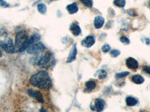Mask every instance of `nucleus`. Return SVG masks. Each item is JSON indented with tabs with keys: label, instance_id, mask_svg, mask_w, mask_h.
I'll use <instances>...</instances> for the list:
<instances>
[{
	"label": "nucleus",
	"instance_id": "nucleus-1",
	"mask_svg": "<svg viewBox=\"0 0 150 112\" xmlns=\"http://www.w3.org/2000/svg\"><path fill=\"white\" fill-rule=\"evenodd\" d=\"M32 85L43 90H50L53 87L51 78L46 71H40L32 76L29 79Z\"/></svg>",
	"mask_w": 150,
	"mask_h": 112
},
{
	"label": "nucleus",
	"instance_id": "nucleus-2",
	"mask_svg": "<svg viewBox=\"0 0 150 112\" xmlns=\"http://www.w3.org/2000/svg\"><path fill=\"white\" fill-rule=\"evenodd\" d=\"M35 64L41 66V67H49V66H52L55 65L56 61H55L53 56L51 54L45 53V55H41L37 60V61L35 62Z\"/></svg>",
	"mask_w": 150,
	"mask_h": 112
},
{
	"label": "nucleus",
	"instance_id": "nucleus-3",
	"mask_svg": "<svg viewBox=\"0 0 150 112\" xmlns=\"http://www.w3.org/2000/svg\"><path fill=\"white\" fill-rule=\"evenodd\" d=\"M40 38H41V36L38 34H37V33L34 34L33 36H31V37H28V39L25 41V43L22 45V46L18 49V52H23L25 51L26 49H27V48L29 47L30 45H32L33 43H34L38 42V41L40 40Z\"/></svg>",
	"mask_w": 150,
	"mask_h": 112
},
{
	"label": "nucleus",
	"instance_id": "nucleus-4",
	"mask_svg": "<svg viewBox=\"0 0 150 112\" xmlns=\"http://www.w3.org/2000/svg\"><path fill=\"white\" fill-rule=\"evenodd\" d=\"M27 39L28 34L26 31L23 30L19 32L15 37V48H17V49H20Z\"/></svg>",
	"mask_w": 150,
	"mask_h": 112
},
{
	"label": "nucleus",
	"instance_id": "nucleus-5",
	"mask_svg": "<svg viewBox=\"0 0 150 112\" xmlns=\"http://www.w3.org/2000/svg\"><path fill=\"white\" fill-rule=\"evenodd\" d=\"M44 49H45V46L42 43L36 42L30 45L27 48V49H26V52H27L28 54L35 55L37 53L40 52L41 51H42V50H44Z\"/></svg>",
	"mask_w": 150,
	"mask_h": 112
},
{
	"label": "nucleus",
	"instance_id": "nucleus-6",
	"mask_svg": "<svg viewBox=\"0 0 150 112\" xmlns=\"http://www.w3.org/2000/svg\"><path fill=\"white\" fill-rule=\"evenodd\" d=\"M28 94H29L31 97L35 99L38 102H41V103H43V102H44V97H43L42 93L40 91H37V90L29 89V90H28Z\"/></svg>",
	"mask_w": 150,
	"mask_h": 112
},
{
	"label": "nucleus",
	"instance_id": "nucleus-7",
	"mask_svg": "<svg viewBox=\"0 0 150 112\" xmlns=\"http://www.w3.org/2000/svg\"><path fill=\"white\" fill-rule=\"evenodd\" d=\"M5 50L7 53H10L12 54L15 52V45H14L13 41L11 38H7L5 41Z\"/></svg>",
	"mask_w": 150,
	"mask_h": 112
},
{
	"label": "nucleus",
	"instance_id": "nucleus-8",
	"mask_svg": "<svg viewBox=\"0 0 150 112\" xmlns=\"http://www.w3.org/2000/svg\"><path fill=\"white\" fill-rule=\"evenodd\" d=\"M125 63H126V66H128L129 69H131V70H137L139 66L138 61H137L136 59H134V58H131V57L127 58Z\"/></svg>",
	"mask_w": 150,
	"mask_h": 112
},
{
	"label": "nucleus",
	"instance_id": "nucleus-9",
	"mask_svg": "<svg viewBox=\"0 0 150 112\" xmlns=\"http://www.w3.org/2000/svg\"><path fill=\"white\" fill-rule=\"evenodd\" d=\"M95 42H96V40H95L93 36L89 35L83 40L81 44H82V46H85V47L89 48L92 46H93Z\"/></svg>",
	"mask_w": 150,
	"mask_h": 112
},
{
	"label": "nucleus",
	"instance_id": "nucleus-10",
	"mask_svg": "<svg viewBox=\"0 0 150 112\" xmlns=\"http://www.w3.org/2000/svg\"><path fill=\"white\" fill-rule=\"evenodd\" d=\"M77 46H76V44H74L72 47L71 50L70 54L68 55V58H67V63H71L74 61H75L76 57H77Z\"/></svg>",
	"mask_w": 150,
	"mask_h": 112
},
{
	"label": "nucleus",
	"instance_id": "nucleus-11",
	"mask_svg": "<svg viewBox=\"0 0 150 112\" xmlns=\"http://www.w3.org/2000/svg\"><path fill=\"white\" fill-rule=\"evenodd\" d=\"M104 105H105V102L104 99L100 98L96 99L95 102V110L98 111H102L104 108Z\"/></svg>",
	"mask_w": 150,
	"mask_h": 112
},
{
	"label": "nucleus",
	"instance_id": "nucleus-12",
	"mask_svg": "<svg viewBox=\"0 0 150 112\" xmlns=\"http://www.w3.org/2000/svg\"><path fill=\"white\" fill-rule=\"evenodd\" d=\"M104 24V18L101 16H98L95 18L94 20V26L97 29H101Z\"/></svg>",
	"mask_w": 150,
	"mask_h": 112
},
{
	"label": "nucleus",
	"instance_id": "nucleus-13",
	"mask_svg": "<svg viewBox=\"0 0 150 112\" xmlns=\"http://www.w3.org/2000/svg\"><path fill=\"white\" fill-rule=\"evenodd\" d=\"M71 32L74 36H78L81 34V29L80 26L76 23H72L70 26Z\"/></svg>",
	"mask_w": 150,
	"mask_h": 112
},
{
	"label": "nucleus",
	"instance_id": "nucleus-14",
	"mask_svg": "<svg viewBox=\"0 0 150 112\" xmlns=\"http://www.w3.org/2000/svg\"><path fill=\"white\" fill-rule=\"evenodd\" d=\"M131 80L134 83L137 84V85H140V84H143L144 82V78L138 74L134 75L133 76L131 77Z\"/></svg>",
	"mask_w": 150,
	"mask_h": 112
},
{
	"label": "nucleus",
	"instance_id": "nucleus-15",
	"mask_svg": "<svg viewBox=\"0 0 150 112\" xmlns=\"http://www.w3.org/2000/svg\"><path fill=\"white\" fill-rule=\"evenodd\" d=\"M67 10L70 14H74L78 11V7L76 3H72L71 5H68L66 7Z\"/></svg>",
	"mask_w": 150,
	"mask_h": 112
},
{
	"label": "nucleus",
	"instance_id": "nucleus-16",
	"mask_svg": "<svg viewBox=\"0 0 150 112\" xmlns=\"http://www.w3.org/2000/svg\"><path fill=\"white\" fill-rule=\"evenodd\" d=\"M125 102H126V105L128 106H134V105H136L138 103V101L134 97H128L125 99Z\"/></svg>",
	"mask_w": 150,
	"mask_h": 112
},
{
	"label": "nucleus",
	"instance_id": "nucleus-17",
	"mask_svg": "<svg viewBox=\"0 0 150 112\" xmlns=\"http://www.w3.org/2000/svg\"><path fill=\"white\" fill-rule=\"evenodd\" d=\"M96 88V83L93 80H89L86 83V88L87 91H92V90Z\"/></svg>",
	"mask_w": 150,
	"mask_h": 112
},
{
	"label": "nucleus",
	"instance_id": "nucleus-18",
	"mask_svg": "<svg viewBox=\"0 0 150 112\" xmlns=\"http://www.w3.org/2000/svg\"><path fill=\"white\" fill-rule=\"evenodd\" d=\"M38 10L40 14H45L47 12V7L45 4L41 3L38 5Z\"/></svg>",
	"mask_w": 150,
	"mask_h": 112
},
{
	"label": "nucleus",
	"instance_id": "nucleus-19",
	"mask_svg": "<svg viewBox=\"0 0 150 112\" xmlns=\"http://www.w3.org/2000/svg\"><path fill=\"white\" fill-rule=\"evenodd\" d=\"M126 3V1L125 0H114L113 4H114L116 6L120 8H124L125 5Z\"/></svg>",
	"mask_w": 150,
	"mask_h": 112
},
{
	"label": "nucleus",
	"instance_id": "nucleus-20",
	"mask_svg": "<svg viewBox=\"0 0 150 112\" xmlns=\"http://www.w3.org/2000/svg\"><path fill=\"white\" fill-rule=\"evenodd\" d=\"M80 1L85 6L88 8H92V5H93V1L92 0H80Z\"/></svg>",
	"mask_w": 150,
	"mask_h": 112
},
{
	"label": "nucleus",
	"instance_id": "nucleus-21",
	"mask_svg": "<svg viewBox=\"0 0 150 112\" xmlns=\"http://www.w3.org/2000/svg\"><path fill=\"white\" fill-rule=\"evenodd\" d=\"M106 77H107V73L105 70H101L100 71H98V78L100 79H104Z\"/></svg>",
	"mask_w": 150,
	"mask_h": 112
},
{
	"label": "nucleus",
	"instance_id": "nucleus-22",
	"mask_svg": "<svg viewBox=\"0 0 150 112\" xmlns=\"http://www.w3.org/2000/svg\"><path fill=\"white\" fill-rule=\"evenodd\" d=\"M128 75H129V72H122V73H117V74L116 75V78H124V77L127 76Z\"/></svg>",
	"mask_w": 150,
	"mask_h": 112
},
{
	"label": "nucleus",
	"instance_id": "nucleus-23",
	"mask_svg": "<svg viewBox=\"0 0 150 112\" xmlns=\"http://www.w3.org/2000/svg\"><path fill=\"white\" fill-rule=\"evenodd\" d=\"M120 55V51L118 50V49H113L110 52V55L112 56V58H116L117 56H119Z\"/></svg>",
	"mask_w": 150,
	"mask_h": 112
},
{
	"label": "nucleus",
	"instance_id": "nucleus-24",
	"mask_svg": "<svg viewBox=\"0 0 150 112\" xmlns=\"http://www.w3.org/2000/svg\"><path fill=\"white\" fill-rule=\"evenodd\" d=\"M120 41H121V42L122 43H124L125 45L129 44V43H130L129 39H128V37H125V36H123V37H120Z\"/></svg>",
	"mask_w": 150,
	"mask_h": 112
},
{
	"label": "nucleus",
	"instance_id": "nucleus-25",
	"mask_svg": "<svg viewBox=\"0 0 150 112\" xmlns=\"http://www.w3.org/2000/svg\"><path fill=\"white\" fill-rule=\"evenodd\" d=\"M101 50L104 52H108L110 50V46L109 44H104L101 48Z\"/></svg>",
	"mask_w": 150,
	"mask_h": 112
},
{
	"label": "nucleus",
	"instance_id": "nucleus-26",
	"mask_svg": "<svg viewBox=\"0 0 150 112\" xmlns=\"http://www.w3.org/2000/svg\"><path fill=\"white\" fill-rule=\"evenodd\" d=\"M0 5L3 8H8L10 6V5L5 2V0H0Z\"/></svg>",
	"mask_w": 150,
	"mask_h": 112
},
{
	"label": "nucleus",
	"instance_id": "nucleus-27",
	"mask_svg": "<svg viewBox=\"0 0 150 112\" xmlns=\"http://www.w3.org/2000/svg\"><path fill=\"white\" fill-rule=\"evenodd\" d=\"M5 41H0V51L5 50Z\"/></svg>",
	"mask_w": 150,
	"mask_h": 112
},
{
	"label": "nucleus",
	"instance_id": "nucleus-28",
	"mask_svg": "<svg viewBox=\"0 0 150 112\" xmlns=\"http://www.w3.org/2000/svg\"><path fill=\"white\" fill-rule=\"evenodd\" d=\"M143 71L145 72V73H148V74L150 75V66H143Z\"/></svg>",
	"mask_w": 150,
	"mask_h": 112
},
{
	"label": "nucleus",
	"instance_id": "nucleus-29",
	"mask_svg": "<svg viewBox=\"0 0 150 112\" xmlns=\"http://www.w3.org/2000/svg\"><path fill=\"white\" fill-rule=\"evenodd\" d=\"M2 55V52L0 51V57H1Z\"/></svg>",
	"mask_w": 150,
	"mask_h": 112
}]
</instances>
